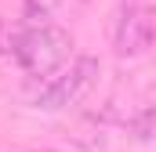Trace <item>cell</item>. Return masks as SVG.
Segmentation results:
<instances>
[{"label": "cell", "instance_id": "obj_4", "mask_svg": "<svg viewBox=\"0 0 156 152\" xmlns=\"http://www.w3.org/2000/svg\"><path fill=\"white\" fill-rule=\"evenodd\" d=\"M83 7V0H22V15L33 26H51V18Z\"/></svg>", "mask_w": 156, "mask_h": 152}, {"label": "cell", "instance_id": "obj_6", "mask_svg": "<svg viewBox=\"0 0 156 152\" xmlns=\"http://www.w3.org/2000/svg\"><path fill=\"white\" fill-rule=\"evenodd\" d=\"M156 0H123V7H138V11H153Z\"/></svg>", "mask_w": 156, "mask_h": 152}, {"label": "cell", "instance_id": "obj_3", "mask_svg": "<svg viewBox=\"0 0 156 152\" xmlns=\"http://www.w3.org/2000/svg\"><path fill=\"white\" fill-rule=\"evenodd\" d=\"M153 47V11L120 7L116 29H113V51L120 58H138Z\"/></svg>", "mask_w": 156, "mask_h": 152}, {"label": "cell", "instance_id": "obj_2", "mask_svg": "<svg viewBox=\"0 0 156 152\" xmlns=\"http://www.w3.org/2000/svg\"><path fill=\"white\" fill-rule=\"evenodd\" d=\"M98 76H102V62L94 58V54H80L76 62L69 65V73L55 76L44 91L37 94V109H69V105H76L80 98H87L91 91H94V83H98Z\"/></svg>", "mask_w": 156, "mask_h": 152}, {"label": "cell", "instance_id": "obj_1", "mask_svg": "<svg viewBox=\"0 0 156 152\" xmlns=\"http://www.w3.org/2000/svg\"><path fill=\"white\" fill-rule=\"evenodd\" d=\"M69 51H73V36H69V29H62V26H33V29H26L18 43H15V58H18V65L26 69L29 76H51L58 73L66 62H69Z\"/></svg>", "mask_w": 156, "mask_h": 152}, {"label": "cell", "instance_id": "obj_5", "mask_svg": "<svg viewBox=\"0 0 156 152\" xmlns=\"http://www.w3.org/2000/svg\"><path fill=\"white\" fill-rule=\"evenodd\" d=\"M153 119H156L153 109H142L134 119H127V130H131V138H134V141H149V138H153Z\"/></svg>", "mask_w": 156, "mask_h": 152}]
</instances>
